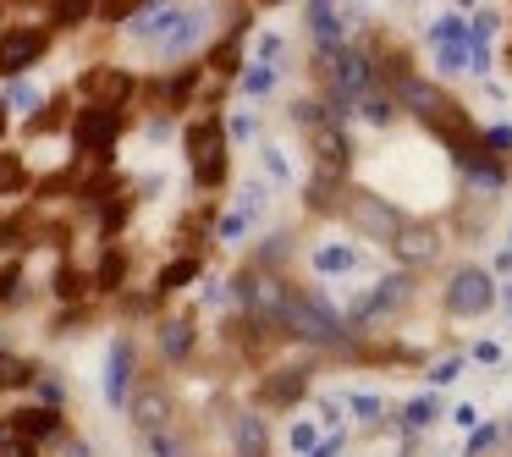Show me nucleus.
Returning <instances> with one entry per match:
<instances>
[{"mask_svg":"<svg viewBox=\"0 0 512 457\" xmlns=\"http://www.w3.org/2000/svg\"><path fill=\"white\" fill-rule=\"evenodd\" d=\"M463 56H468V72H485V67H490V50H485V39H468V50H463Z\"/></svg>","mask_w":512,"mask_h":457,"instance_id":"32","label":"nucleus"},{"mask_svg":"<svg viewBox=\"0 0 512 457\" xmlns=\"http://www.w3.org/2000/svg\"><path fill=\"white\" fill-rule=\"evenodd\" d=\"M364 116H369V122H380V127H386L391 116H397V105H391V94H386V89H380V94H364Z\"/></svg>","mask_w":512,"mask_h":457,"instance_id":"25","label":"nucleus"},{"mask_svg":"<svg viewBox=\"0 0 512 457\" xmlns=\"http://www.w3.org/2000/svg\"><path fill=\"white\" fill-rule=\"evenodd\" d=\"M314 265H320L325 276H342V270L358 265V254H353V248H320V254H314Z\"/></svg>","mask_w":512,"mask_h":457,"instance_id":"20","label":"nucleus"},{"mask_svg":"<svg viewBox=\"0 0 512 457\" xmlns=\"http://www.w3.org/2000/svg\"><path fill=\"white\" fill-rule=\"evenodd\" d=\"M56 292H61V298H78V292H83V276H78V270H61V276H56Z\"/></svg>","mask_w":512,"mask_h":457,"instance_id":"34","label":"nucleus"},{"mask_svg":"<svg viewBox=\"0 0 512 457\" xmlns=\"http://www.w3.org/2000/svg\"><path fill=\"white\" fill-rule=\"evenodd\" d=\"M215 72H237V45H232V39H226V45H215Z\"/></svg>","mask_w":512,"mask_h":457,"instance_id":"33","label":"nucleus"},{"mask_svg":"<svg viewBox=\"0 0 512 457\" xmlns=\"http://www.w3.org/2000/svg\"><path fill=\"white\" fill-rule=\"evenodd\" d=\"M507 309H512V292H507Z\"/></svg>","mask_w":512,"mask_h":457,"instance_id":"45","label":"nucleus"},{"mask_svg":"<svg viewBox=\"0 0 512 457\" xmlns=\"http://www.w3.org/2000/svg\"><path fill=\"white\" fill-rule=\"evenodd\" d=\"M309 23H314V34L331 45V39H342V12H331V6H309Z\"/></svg>","mask_w":512,"mask_h":457,"instance_id":"19","label":"nucleus"},{"mask_svg":"<svg viewBox=\"0 0 512 457\" xmlns=\"http://www.w3.org/2000/svg\"><path fill=\"white\" fill-rule=\"evenodd\" d=\"M276 325L281 331H292V336H303V342H342V320H336L325 303H314V298H303V292H292L287 287V298H281V309H276Z\"/></svg>","mask_w":512,"mask_h":457,"instance_id":"2","label":"nucleus"},{"mask_svg":"<svg viewBox=\"0 0 512 457\" xmlns=\"http://www.w3.org/2000/svg\"><path fill=\"white\" fill-rule=\"evenodd\" d=\"M463 50H468V39H463V45H441V67H446V72H468V56H463Z\"/></svg>","mask_w":512,"mask_h":457,"instance_id":"31","label":"nucleus"},{"mask_svg":"<svg viewBox=\"0 0 512 457\" xmlns=\"http://www.w3.org/2000/svg\"><path fill=\"white\" fill-rule=\"evenodd\" d=\"M507 254H512V248H507Z\"/></svg>","mask_w":512,"mask_h":457,"instance_id":"46","label":"nucleus"},{"mask_svg":"<svg viewBox=\"0 0 512 457\" xmlns=\"http://www.w3.org/2000/svg\"><path fill=\"white\" fill-rule=\"evenodd\" d=\"M309 138H314V155H320V166H325V177H342L347 171V155H353V149H347V138L336 133V122H320V127H309Z\"/></svg>","mask_w":512,"mask_h":457,"instance_id":"9","label":"nucleus"},{"mask_svg":"<svg viewBox=\"0 0 512 457\" xmlns=\"http://www.w3.org/2000/svg\"><path fill=\"white\" fill-rule=\"evenodd\" d=\"M23 380H34V369L23 364L17 353H0V391H12V386H23Z\"/></svg>","mask_w":512,"mask_h":457,"instance_id":"21","label":"nucleus"},{"mask_svg":"<svg viewBox=\"0 0 512 457\" xmlns=\"http://www.w3.org/2000/svg\"><path fill=\"white\" fill-rule=\"evenodd\" d=\"M430 39H435V45H463V39H468V23H463V17H441V23L430 28Z\"/></svg>","mask_w":512,"mask_h":457,"instance_id":"22","label":"nucleus"},{"mask_svg":"<svg viewBox=\"0 0 512 457\" xmlns=\"http://www.w3.org/2000/svg\"><path fill=\"white\" fill-rule=\"evenodd\" d=\"M342 210L353 215L358 226H364V232H375V237H397V210H386V204L380 199H369V193H353V199H342Z\"/></svg>","mask_w":512,"mask_h":457,"instance_id":"7","label":"nucleus"},{"mask_svg":"<svg viewBox=\"0 0 512 457\" xmlns=\"http://www.w3.org/2000/svg\"><path fill=\"white\" fill-rule=\"evenodd\" d=\"M122 270H127L122 254H105L100 259V276H94V281H100V287H116V281H122Z\"/></svg>","mask_w":512,"mask_h":457,"instance_id":"30","label":"nucleus"},{"mask_svg":"<svg viewBox=\"0 0 512 457\" xmlns=\"http://www.w3.org/2000/svg\"><path fill=\"white\" fill-rule=\"evenodd\" d=\"M94 6H83V0H72V6H56V23H78V17H89Z\"/></svg>","mask_w":512,"mask_h":457,"instance_id":"37","label":"nucleus"},{"mask_svg":"<svg viewBox=\"0 0 512 457\" xmlns=\"http://www.w3.org/2000/svg\"><path fill=\"white\" fill-rule=\"evenodd\" d=\"M23 182H28L23 160H17V155H0V193H17Z\"/></svg>","mask_w":512,"mask_h":457,"instance_id":"24","label":"nucleus"},{"mask_svg":"<svg viewBox=\"0 0 512 457\" xmlns=\"http://www.w3.org/2000/svg\"><path fill=\"white\" fill-rule=\"evenodd\" d=\"M188 347H193V320H166L160 325V353L177 364V358H188Z\"/></svg>","mask_w":512,"mask_h":457,"instance_id":"15","label":"nucleus"},{"mask_svg":"<svg viewBox=\"0 0 512 457\" xmlns=\"http://www.w3.org/2000/svg\"><path fill=\"white\" fill-rule=\"evenodd\" d=\"M353 408L364 413V419H380V397H369V391H358V397H353Z\"/></svg>","mask_w":512,"mask_h":457,"instance_id":"38","label":"nucleus"},{"mask_svg":"<svg viewBox=\"0 0 512 457\" xmlns=\"http://www.w3.org/2000/svg\"><path fill=\"white\" fill-rule=\"evenodd\" d=\"M474 358H479V364H496L501 347H496V342H479V347H474Z\"/></svg>","mask_w":512,"mask_h":457,"instance_id":"42","label":"nucleus"},{"mask_svg":"<svg viewBox=\"0 0 512 457\" xmlns=\"http://www.w3.org/2000/svg\"><path fill=\"white\" fill-rule=\"evenodd\" d=\"M430 419H435V397H419V402H408V413H402V424H408V430H424Z\"/></svg>","mask_w":512,"mask_h":457,"instance_id":"27","label":"nucleus"},{"mask_svg":"<svg viewBox=\"0 0 512 457\" xmlns=\"http://www.w3.org/2000/svg\"><path fill=\"white\" fill-rule=\"evenodd\" d=\"M457 369H463V364H457V358H446V364H435V386H446V380H457Z\"/></svg>","mask_w":512,"mask_h":457,"instance_id":"41","label":"nucleus"},{"mask_svg":"<svg viewBox=\"0 0 512 457\" xmlns=\"http://www.w3.org/2000/svg\"><path fill=\"white\" fill-rule=\"evenodd\" d=\"M127 391H133V342L122 336V342L111 347V364H105V402H116V408H122Z\"/></svg>","mask_w":512,"mask_h":457,"instance_id":"8","label":"nucleus"},{"mask_svg":"<svg viewBox=\"0 0 512 457\" xmlns=\"http://www.w3.org/2000/svg\"><path fill=\"white\" fill-rule=\"evenodd\" d=\"M397 94L413 105V116H419V122L430 127L435 138H446V144L457 149V160H463V166L485 155V144L474 138V127H468V116H463V105H457V100H446L441 89H430V83H413V78L402 83Z\"/></svg>","mask_w":512,"mask_h":457,"instance_id":"1","label":"nucleus"},{"mask_svg":"<svg viewBox=\"0 0 512 457\" xmlns=\"http://www.w3.org/2000/svg\"><path fill=\"white\" fill-rule=\"evenodd\" d=\"M0 133H6V105H0Z\"/></svg>","mask_w":512,"mask_h":457,"instance_id":"44","label":"nucleus"},{"mask_svg":"<svg viewBox=\"0 0 512 457\" xmlns=\"http://www.w3.org/2000/svg\"><path fill=\"white\" fill-rule=\"evenodd\" d=\"M193 39H199V17H193V12H182V23L171 28L166 39H160V50H166V56H177V50H188Z\"/></svg>","mask_w":512,"mask_h":457,"instance_id":"17","label":"nucleus"},{"mask_svg":"<svg viewBox=\"0 0 512 457\" xmlns=\"http://www.w3.org/2000/svg\"><path fill=\"white\" fill-rule=\"evenodd\" d=\"M56 430H61V419H56L50 408H23V413L12 419V435H23L28 446H34L39 435H56Z\"/></svg>","mask_w":512,"mask_h":457,"instance_id":"14","label":"nucleus"},{"mask_svg":"<svg viewBox=\"0 0 512 457\" xmlns=\"http://www.w3.org/2000/svg\"><path fill=\"white\" fill-rule=\"evenodd\" d=\"M45 45H50L45 28H12V34H0V72L17 78L23 67H34V61L45 56Z\"/></svg>","mask_w":512,"mask_h":457,"instance_id":"4","label":"nucleus"},{"mask_svg":"<svg viewBox=\"0 0 512 457\" xmlns=\"http://www.w3.org/2000/svg\"><path fill=\"white\" fill-rule=\"evenodd\" d=\"M232 441L243 457H265V430H259V419H237L232 424Z\"/></svg>","mask_w":512,"mask_h":457,"instance_id":"16","label":"nucleus"},{"mask_svg":"<svg viewBox=\"0 0 512 457\" xmlns=\"http://www.w3.org/2000/svg\"><path fill=\"white\" fill-rule=\"evenodd\" d=\"M0 457H34V446L23 435H12V424H0Z\"/></svg>","mask_w":512,"mask_h":457,"instance_id":"28","label":"nucleus"},{"mask_svg":"<svg viewBox=\"0 0 512 457\" xmlns=\"http://www.w3.org/2000/svg\"><path fill=\"white\" fill-rule=\"evenodd\" d=\"M402 298H408V276H391V281H380V287L369 292L364 303H358V314H353V320H375V314H386L391 303H402Z\"/></svg>","mask_w":512,"mask_h":457,"instance_id":"12","label":"nucleus"},{"mask_svg":"<svg viewBox=\"0 0 512 457\" xmlns=\"http://www.w3.org/2000/svg\"><path fill=\"white\" fill-rule=\"evenodd\" d=\"M490 298H496V287H490V276H485V270H474V265L457 270L452 287H446V309H452V314H485Z\"/></svg>","mask_w":512,"mask_h":457,"instance_id":"5","label":"nucleus"},{"mask_svg":"<svg viewBox=\"0 0 512 457\" xmlns=\"http://www.w3.org/2000/svg\"><path fill=\"white\" fill-rule=\"evenodd\" d=\"M83 89H89L94 100H100V111H116V105H122L127 94H133V78H127V72L100 67V72H89V78H83Z\"/></svg>","mask_w":512,"mask_h":457,"instance_id":"10","label":"nucleus"},{"mask_svg":"<svg viewBox=\"0 0 512 457\" xmlns=\"http://www.w3.org/2000/svg\"><path fill=\"white\" fill-rule=\"evenodd\" d=\"M391 248H397V254L408 259V265H419V259H435V237H430V226H408V221H402V226H397V243H391Z\"/></svg>","mask_w":512,"mask_h":457,"instance_id":"13","label":"nucleus"},{"mask_svg":"<svg viewBox=\"0 0 512 457\" xmlns=\"http://www.w3.org/2000/svg\"><path fill=\"white\" fill-rule=\"evenodd\" d=\"M116 133H122V111H100V105H89V111L72 122V138H78L83 149H111Z\"/></svg>","mask_w":512,"mask_h":457,"instance_id":"6","label":"nucleus"},{"mask_svg":"<svg viewBox=\"0 0 512 457\" xmlns=\"http://www.w3.org/2000/svg\"><path fill=\"white\" fill-rule=\"evenodd\" d=\"M303 391H309V369H276V375L265 380V402H270V408H292Z\"/></svg>","mask_w":512,"mask_h":457,"instance_id":"11","label":"nucleus"},{"mask_svg":"<svg viewBox=\"0 0 512 457\" xmlns=\"http://www.w3.org/2000/svg\"><path fill=\"white\" fill-rule=\"evenodd\" d=\"M468 182H479V188H501V166H496V160H485V155H479V160H468Z\"/></svg>","mask_w":512,"mask_h":457,"instance_id":"23","label":"nucleus"},{"mask_svg":"<svg viewBox=\"0 0 512 457\" xmlns=\"http://www.w3.org/2000/svg\"><path fill=\"white\" fill-rule=\"evenodd\" d=\"M188 155H193V177H199L204 188H215V182L226 177V138H221V122L188 127Z\"/></svg>","mask_w":512,"mask_h":457,"instance_id":"3","label":"nucleus"},{"mask_svg":"<svg viewBox=\"0 0 512 457\" xmlns=\"http://www.w3.org/2000/svg\"><path fill=\"white\" fill-rule=\"evenodd\" d=\"M6 105H17V111H34V105H39V89H34V83H12Z\"/></svg>","mask_w":512,"mask_h":457,"instance_id":"29","label":"nucleus"},{"mask_svg":"<svg viewBox=\"0 0 512 457\" xmlns=\"http://www.w3.org/2000/svg\"><path fill=\"white\" fill-rule=\"evenodd\" d=\"M292 446H298V452H314V430H309V424H292Z\"/></svg>","mask_w":512,"mask_h":457,"instance_id":"40","label":"nucleus"},{"mask_svg":"<svg viewBox=\"0 0 512 457\" xmlns=\"http://www.w3.org/2000/svg\"><path fill=\"white\" fill-rule=\"evenodd\" d=\"M193 276H199V259H177V265H166V270H160V281H155V287H160V292H177V287H188Z\"/></svg>","mask_w":512,"mask_h":457,"instance_id":"18","label":"nucleus"},{"mask_svg":"<svg viewBox=\"0 0 512 457\" xmlns=\"http://www.w3.org/2000/svg\"><path fill=\"white\" fill-rule=\"evenodd\" d=\"M17 281H23V270H17V265H6V270H0V303H6V298H17Z\"/></svg>","mask_w":512,"mask_h":457,"instance_id":"35","label":"nucleus"},{"mask_svg":"<svg viewBox=\"0 0 512 457\" xmlns=\"http://www.w3.org/2000/svg\"><path fill=\"white\" fill-rule=\"evenodd\" d=\"M485 149H512V127H490V133H485Z\"/></svg>","mask_w":512,"mask_h":457,"instance_id":"39","label":"nucleus"},{"mask_svg":"<svg viewBox=\"0 0 512 457\" xmlns=\"http://www.w3.org/2000/svg\"><path fill=\"white\" fill-rule=\"evenodd\" d=\"M336 452H342V435H331V441H320L309 457H336Z\"/></svg>","mask_w":512,"mask_h":457,"instance_id":"43","label":"nucleus"},{"mask_svg":"<svg viewBox=\"0 0 512 457\" xmlns=\"http://www.w3.org/2000/svg\"><path fill=\"white\" fill-rule=\"evenodd\" d=\"M243 89H248V94H265V89H270V67H254V72L243 78Z\"/></svg>","mask_w":512,"mask_h":457,"instance_id":"36","label":"nucleus"},{"mask_svg":"<svg viewBox=\"0 0 512 457\" xmlns=\"http://www.w3.org/2000/svg\"><path fill=\"white\" fill-rule=\"evenodd\" d=\"M138 424H144V430H160V424H166V402H160V397H138Z\"/></svg>","mask_w":512,"mask_h":457,"instance_id":"26","label":"nucleus"}]
</instances>
